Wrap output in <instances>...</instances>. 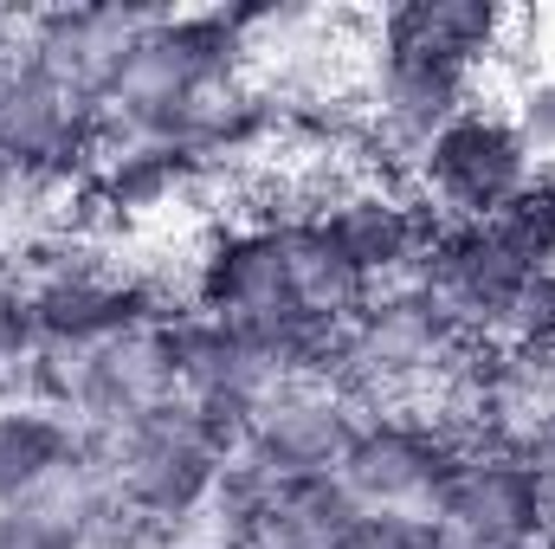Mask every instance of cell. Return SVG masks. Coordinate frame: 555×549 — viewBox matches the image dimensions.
<instances>
[{"mask_svg":"<svg viewBox=\"0 0 555 549\" xmlns=\"http://www.w3.org/2000/svg\"><path fill=\"white\" fill-rule=\"evenodd\" d=\"M478 356V343L420 291L408 284H382L362 317L349 323V356H343V388L369 408L382 401H433L465 362Z\"/></svg>","mask_w":555,"mask_h":549,"instance_id":"3","label":"cell"},{"mask_svg":"<svg viewBox=\"0 0 555 549\" xmlns=\"http://www.w3.org/2000/svg\"><path fill=\"white\" fill-rule=\"evenodd\" d=\"M297 214H317L323 233L343 246V259L369 278L375 291L382 284H408L439 233L433 207L420 201L408 181H388V175H362V168H343L330 175Z\"/></svg>","mask_w":555,"mask_h":549,"instance_id":"6","label":"cell"},{"mask_svg":"<svg viewBox=\"0 0 555 549\" xmlns=\"http://www.w3.org/2000/svg\"><path fill=\"white\" fill-rule=\"evenodd\" d=\"M356 524H362V505L349 498V485L336 472H304V478H278L246 549H343Z\"/></svg>","mask_w":555,"mask_h":549,"instance_id":"16","label":"cell"},{"mask_svg":"<svg viewBox=\"0 0 555 549\" xmlns=\"http://www.w3.org/2000/svg\"><path fill=\"white\" fill-rule=\"evenodd\" d=\"M465 459V446L414 401H382L362 413L336 478L349 485V498L362 511H433L439 485L452 478V465Z\"/></svg>","mask_w":555,"mask_h":549,"instance_id":"7","label":"cell"},{"mask_svg":"<svg viewBox=\"0 0 555 549\" xmlns=\"http://www.w3.org/2000/svg\"><path fill=\"white\" fill-rule=\"evenodd\" d=\"M214 175L188 155V142H149V137H124L104 149V162L91 168L85 181V207L111 214V220H149V214H168L181 207L188 194H201Z\"/></svg>","mask_w":555,"mask_h":549,"instance_id":"13","label":"cell"},{"mask_svg":"<svg viewBox=\"0 0 555 549\" xmlns=\"http://www.w3.org/2000/svg\"><path fill=\"white\" fill-rule=\"evenodd\" d=\"M149 13L155 7H39L20 20V46L39 72L98 98L117 59L130 52V39L149 26Z\"/></svg>","mask_w":555,"mask_h":549,"instance_id":"11","label":"cell"},{"mask_svg":"<svg viewBox=\"0 0 555 549\" xmlns=\"http://www.w3.org/2000/svg\"><path fill=\"white\" fill-rule=\"evenodd\" d=\"M39 356L33 297L13 272H0V401H26V369Z\"/></svg>","mask_w":555,"mask_h":549,"instance_id":"21","label":"cell"},{"mask_svg":"<svg viewBox=\"0 0 555 549\" xmlns=\"http://www.w3.org/2000/svg\"><path fill=\"white\" fill-rule=\"evenodd\" d=\"M511 117L530 142L537 168H555V72H530L517 91H511Z\"/></svg>","mask_w":555,"mask_h":549,"instance_id":"23","label":"cell"},{"mask_svg":"<svg viewBox=\"0 0 555 549\" xmlns=\"http://www.w3.org/2000/svg\"><path fill=\"white\" fill-rule=\"evenodd\" d=\"M85 439H91V472L117 498H130L137 511H149L155 524H168L175 537L201 544V518H207L220 465L233 452L201 426V413L188 408L181 395L149 408L130 426H117V433H85Z\"/></svg>","mask_w":555,"mask_h":549,"instance_id":"2","label":"cell"},{"mask_svg":"<svg viewBox=\"0 0 555 549\" xmlns=\"http://www.w3.org/2000/svg\"><path fill=\"white\" fill-rule=\"evenodd\" d=\"M272 26L278 7H155L98 91L111 137L181 142L214 98L259 78Z\"/></svg>","mask_w":555,"mask_h":549,"instance_id":"1","label":"cell"},{"mask_svg":"<svg viewBox=\"0 0 555 549\" xmlns=\"http://www.w3.org/2000/svg\"><path fill=\"white\" fill-rule=\"evenodd\" d=\"M530 278L537 272L504 246V233H498L491 220H452V227L433 233L414 284L478 343V349H491V343L504 336L517 297L530 291Z\"/></svg>","mask_w":555,"mask_h":549,"instance_id":"8","label":"cell"},{"mask_svg":"<svg viewBox=\"0 0 555 549\" xmlns=\"http://www.w3.org/2000/svg\"><path fill=\"white\" fill-rule=\"evenodd\" d=\"M0 272H7V259H0Z\"/></svg>","mask_w":555,"mask_h":549,"instance_id":"25","label":"cell"},{"mask_svg":"<svg viewBox=\"0 0 555 549\" xmlns=\"http://www.w3.org/2000/svg\"><path fill=\"white\" fill-rule=\"evenodd\" d=\"M91 465V439L72 413L46 401H0V505L39 498Z\"/></svg>","mask_w":555,"mask_h":549,"instance_id":"15","label":"cell"},{"mask_svg":"<svg viewBox=\"0 0 555 549\" xmlns=\"http://www.w3.org/2000/svg\"><path fill=\"white\" fill-rule=\"evenodd\" d=\"M181 304H194L220 323H266L278 310H291L297 291H291V259H284V233L272 214L220 220L188 259Z\"/></svg>","mask_w":555,"mask_h":549,"instance_id":"9","label":"cell"},{"mask_svg":"<svg viewBox=\"0 0 555 549\" xmlns=\"http://www.w3.org/2000/svg\"><path fill=\"white\" fill-rule=\"evenodd\" d=\"M369 401H356L336 382H278L253 413V433L240 452H253L259 465H272L278 478H304V472H336Z\"/></svg>","mask_w":555,"mask_h":549,"instance_id":"10","label":"cell"},{"mask_svg":"<svg viewBox=\"0 0 555 549\" xmlns=\"http://www.w3.org/2000/svg\"><path fill=\"white\" fill-rule=\"evenodd\" d=\"M452 549H550L555 544V472L472 446L426 511Z\"/></svg>","mask_w":555,"mask_h":549,"instance_id":"5","label":"cell"},{"mask_svg":"<svg viewBox=\"0 0 555 549\" xmlns=\"http://www.w3.org/2000/svg\"><path fill=\"white\" fill-rule=\"evenodd\" d=\"M272 220H278V233H284V259H291V291H297V304L317 310V317H330V323H356L362 304L375 297V284L343 259V246L323 233L317 214L278 207Z\"/></svg>","mask_w":555,"mask_h":549,"instance_id":"17","label":"cell"},{"mask_svg":"<svg viewBox=\"0 0 555 549\" xmlns=\"http://www.w3.org/2000/svg\"><path fill=\"white\" fill-rule=\"evenodd\" d=\"M78 518H85V549H181L188 544V537H175L168 524H155L149 511H137L130 498H117L98 472L85 478Z\"/></svg>","mask_w":555,"mask_h":549,"instance_id":"19","label":"cell"},{"mask_svg":"<svg viewBox=\"0 0 555 549\" xmlns=\"http://www.w3.org/2000/svg\"><path fill=\"white\" fill-rule=\"evenodd\" d=\"M162 349H168L181 401H246V408H259L278 388L266 375V362H259V349L233 323H220L194 304H175L162 317Z\"/></svg>","mask_w":555,"mask_h":549,"instance_id":"12","label":"cell"},{"mask_svg":"<svg viewBox=\"0 0 555 549\" xmlns=\"http://www.w3.org/2000/svg\"><path fill=\"white\" fill-rule=\"evenodd\" d=\"M343 549H452V537L426 511H362Z\"/></svg>","mask_w":555,"mask_h":549,"instance_id":"22","label":"cell"},{"mask_svg":"<svg viewBox=\"0 0 555 549\" xmlns=\"http://www.w3.org/2000/svg\"><path fill=\"white\" fill-rule=\"evenodd\" d=\"M181 549H207V544H181Z\"/></svg>","mask_w":555,"mask_h":549,"instance_id":"24","label":"cell"},{"mask_svg":"<svg viewBox=\"0 0 555 549\" xmlns=\"http://www.w3.org/2000/svg\"><path fill=\"white\" fill-rule=\"evenodd\" d=\"M530 181H537V155H530L524 130H517L511 104H498V98H478L472 111H459L439 137L420 149L414 175H408V188L433 207L439 227L491 220Z\"/></svg>","mask_w":555,"mask_h":549,"instance_id":"4","label":"cell"},{"mask_svg":"<svg viewBox=\"0 0 555 549\" xmlns=\"http://www.w3.org/2000/svg\"><path fill=\"white\" fill-rule=\"evenodd\" d=\"M85 478H91V465H78L65 485H52L39 498L0 505V549H85V518H78Z\"/></svg>","mask_w":555,"mask_h":549,"instance_id":"18","label":"cell"},{"mask_svg":"<svg viewBox=\"0 0 555 549\" xmlns=\"http://www.w3.org/2000/svg\"><path fill=\"white\" fill-rule=\"evenodd\" d=\"M491 227L530 272H555V168H537V181L504 214H491Z\"/></svg>","mask_w":555,"mask_h":549,"instance_id":"20","label":"cell"},{"mask_svg":"<svg viewBox=\"0 0 555 549\" xmlns=\"http://www.w3.org/2000/svg\"><path fill=\"white\" fill-rule=\"evenodd\" d=\"M550 549H555V544H550Z\"/></svg>","mask_w":555,"mask_h":549,"instance_id":"26","label":"cell"},{"mask_svg":"<svg viewBox=\"0 0 555 549\" xmlns=\"http://www.w3.org/2000/svg\"><path fill=\"white\" fill-rule=\"evenodd\" d=\"M375 39H395V46H414L433 59H459L472 72H491L498 59H511V39L524 33V13H504V7H485V0H401L388 13L369 20Z\"/></svg>","mask_w":555,"mask_h":549,"instance_id":"14","label":"cell"}]
</instances>
